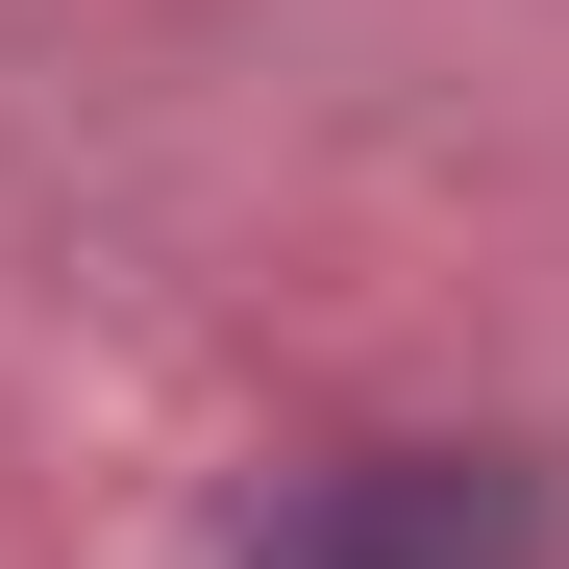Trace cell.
<instances>
[{
  "label": "cell",
  "instance_id": "cell-1",
  "mask_svg": "<svg viewBox=\"0 0 569 569\" xmlns=\"http://www.w3.org/2000/svg\"><path fill=\"white\" fill-rule=\"evenodd\" d=\"M223 569H545V470L520 446H347L298 496H248Z\"/></svg>",
  "mask_w": 569,
  "mask_h": 569
}]
</instances>
